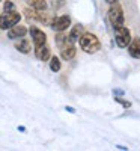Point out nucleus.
Returning a JSON list of instances; mask_svg holds the SVG:
<instances>
[{
	"mask_svg": "<svg viewBox=\"0 0 140 151\" xmlns=\"http://www.w3.org/2000/svg\"><path fill=\"white\" fill-rule=\"evenodd\" d=\"M79 42H80V48L83 50L84 53H87V55H94V53L99 52V48H101L99 40L94 33H89V32L81 33Z\"/></svg>",
	"mask_w": 140,
	"mask_h": 151,
	"instance_id": "nucleus-1",
	"label": "nucleus"
},
{
	"mask_svg": "<svg viewBox=\"0 0 140 151\" xmlns=\"http://www.w3.org/2000/svg\"><path fill=\"white\" fill-rule=\"evenodd\" d=\"M109 15V21L111 24V27L116 30L122 26H125V17H124V11H122V6L119 5V2L116 3H111L110 5V9L107 12Z\"/></svg>",
	"mask_w": 140,
	"mask_h": 151,
	"instance_id": "nucleus-2",
	"label": "nucleus"
},
{
	"mask_svg": "<svg viewBox=\"0 0 140 151\" xmlns=\"http://www.w3.org/2000/svg\"><path fill=\"white\" fill-rule=\"evenodd\" d=\"M21 20V15L18 14L17 11H12V12H3L0 15V30H8L12 26L18 24Z\"/></svg>",
	"mask_w": 140,
	"mask_h": 151,
	"instance_id": "nucleus-3",
	"label": "nucleus"
},
{
	"mask_svg": "<svg viewBox=\"0 0 140 151\" xmlns=\"http://www.w3.org/2000/svg\"><path fill=\"white\" fill-rule=\"evenodd\" d=\"M114 33H116V45L119 48H126L128 47V44L131 42V32L128 27H119L114 30Z\"/></svg>",
	"mask_w": 140,
	"mask_h": 151,
	"instance_id": "nucleus-4",
	"label": "nucleus"
},
{
	"mask_svg": "<svg viewBox=\"0 0 140 151\" xmlns=\"http://www.w3.org/2000/svg\"><path fill=\"white\" fill-rule=\"evenodd\" d=\"M71 26V17L69 15H59L51 21V29L56 32H65Z\"/></svg>",
	"mask_w": 140,
	"mask_h": 151,
	"instance_id": "nucleus-5",
	"label": "nucleus"
},
{
	"mask_svg": "<svg viewBox=\"0 0 140 151\" xmlns=\"http://www.w3.org/2000/svg\"><path fill=\"white\" fill-rule=\"evenodd\" d=\"M29 33H30V36H32V41H33L35 47L42 45V44L47 42V35H45V32L41 30L39 27H30V29H29Z\"/></svg>",
	"mask_w": 140,
	"mask_h": 151,
	"instance_id": "nucleus-6",
	"label": "nucleus"
},
{
	"mask_svg": "<svg viewBox=\"0 0 140 151\" xmlns=\"http://www.w3.org/2000/svg\"><path fill=\"white\" fill-rule=\"evenodd\" d=\"M75 53H77L75 45H74V42H71L69 40L60 47V58H62L63 60H71V59L75 56Z\"/></svg>",
	"mask_w": 140,
	"mask_h": 151,
	"instance_id": "nucleus-7",
	"label": "nucleus"
},
{
	"mask_svg": "<svg viewBox=\"0 0 140 151\" xmlns=\"http://www.w3.org/2000/svg\"><path fill=\"white\" fill-rule=\"evenodd\" d=\"M27 27L26 26H20V24H15V26H12L11 29H8V38L9 40H18L21 36H26L27 33Z\"/></svg>",
	"mask_w": 140,
	"mask_h": 151,
	"instance_id": "nucleus-8",
	"label": "nucleus"
},
{
	"mask_svg": "<svg viewBox=\"0 0 140 151\" xmlns=\"http://www.w3.org/2000/svg\"><path fill=\"white\" fill-rule=\"evenodd\" d=\"M35 56L39 59V60H44V62L51 58V52H50V47L47 45V42L42 44V45L35 47Z\"/></svg>",
	"mask_w": 140,
	"mask_h": 151,
	"instance_id": "nucleus-9",
	"label": "nucleus"
},
{
	"mask_svg": "<svg viewBox=\"0 0 140 151\" xmlns=\"http://www.w3.org/2000/svg\"><path fill=\"white\" fill-rule=\"evenodd\" d=\"M15 48L23 55H29L30 50H32V44H30L29 40H26L24 36H21V38H18V40L15 41Z\"/></svg>",
	"mask_w": 140,
	"mask_h": 151,
	"instance_id": "nucleus-10",
	"label": "nucleus"
},
{
	"mask_svg": "<svg viewBox=\"0 0 140 151\" xmlns=\"http://www.w3.org/2000/svg\"><path fill=\"white\" fill-rule=\"evenodd\" d=\"M128 53L134 59H140V36L131 38V42L128 44Z\"/></svg>",
	"mask_w": 140,
	"mask_h": 151,
	"instance_id": "nucleus-11",
	"label": "nucleus"
},
{
	"mask_svg": "<svg viewBox=\"0 0 140 151\" xmlns=\"http://www.w3.org/2000/svg\"><path fill=\"white\" fill-rule=\"evenodd\" d=\"M24 2L27 3L29 8H32L35 11H41V12L47 11V2L45 0H24Z\"/></svg>",
	"mask_w": 140,
	"mask_h": 151,
	"instance_id": "nucleus-12",
	"label": "nucleus"
},
{
	"mask_svg": "<svg viewBox=\"0 0 140 151\" xmlns=\"http://www.w3.org/2000/svg\"><path fill=\"white\" fill-rule=\"evenodd\" d=\"M81 33H83V26H81V24H75V26L71 29L69 35H68V40H69L71 42H77V41L80 40Z\"/></svg>",
	"mask_w": 140,
	"mask_h": 151,
	"instance_id": "nucleus-13",
	"label": "nucleus"
},
{
	"mask_svg": "<svg viewBox=\"0 0 140 151\" xmlns=\"http://www.w3.org/2000/svg\"><path fill=\"white\" fill-rule=\"evenodd\" d=\"M60 67H62V64H60V59L57 56H51V58H50V70H51L53 73L60 71Z\"/></svg>",
	"mask_w": 140,
	"mask_h": 151,
	"instance_id": "nucleus-14",
	"label": "nucleus"
},
{
	"mask_svg": "<svg viewBox=\"0 0 140 151\" xmlns=\"http://www.w3.org/2000/svg\"><path fill=\"white\" fill-rule=\"evenodd\" d=\"M68 41V36L63 33V32H57V35H56V38H54V42H56V45L60 48L63 44H65Z\"/></svg>",
	"mask_w": 140,
	"mask_h": 151,
	"instance_id": "nucleus-15",
	"label": "nucleus"
},
{
	"mask_svg": "<svg viewBox=\"0 0 140 151\" xmlns=\"http://www.w3.org/2000/svg\"><path fill=\"white\" fill-rule=\"evenodd\" d=\"M12 11H15V3L11 2V0H6L3 5V12H12Z\"/></svg>",
	"mask_w": 140,
	"mask_h": 151,
	"instance_id": "nucleus-16",
	"label": "nucleus"
},
{
	"mask_svg": "<svg viewBox=\"0 0 140 151\" xmlns=\"http://www.w3.org/2000/svg\"><path fill=\"white\" fill-rule=\"evenodd\" d=\"M116 100V103H119V104H122L125 109H128V107H131V103L130 101H126V100H124V98H121V97H116L114 98Z\"/></svg>",
	"mask_w": 140,
	"mask_h": 151,
	"instance_id": "nucleus-17",
	"label": "nucleus"
},
{
	"mask_svg": "<svg viewBox=\"0 0 140 151\" xmlns=\"http://www.w3.org/2000/svg\"><path fill=\"white\" fill-rule=\"evenodd\" d=\"M116 2H119V0H106V3H109V5H111V3H116Z\"/></svg>",
	"mask_w": 140,
	"mask_h": 151,
	"instance_id": "nucleus-18",
	"label": "nucleus"
},
{
	"mask_svg": "<svg viewBox=\"0 0 140 151\" xmlns=\"http://www.w3.org/2000/svg\"><path fill=\"white\" fill-rule=\"evenodd\" d=\"M116 148H119V150H124V151H126V150H128V148H126V147H124V145H116Z\"/></svg>",
	"mask_w": 140,
	"mask_h": 151,
	"instance_id": "nucleus-19",
	"label": "nucleus"
},
{
	"mask_svg": "<svg viewBox=\"0 0 140 151\" xmlns=\"http://www.w3.org/2000/svg\"><path fill=\"white\" fill-rule=\"evenodd\" d=\"M66 110H68L69 113H74V112H75V110H74L72 107H69V106H66Z\"/></svg>",
	"mask_w": 140,
	"mask_h": 151,
	"instance_id": "nucleus-20",
	"label": "nucleus"
},
{
	"mask_svg": "<svg viewBox=\"0 0 140 151\" xmlns=\"http://www.w3.org/2000/svg\"><path fill=\"white\" fill-rule=\"evenodd\" d=\"M0 2H2V0H0Z\"/></svg>",
	"mask_w": 140,
	"mask_h": 151,
	"instance_id": "nucleus-21",
	"label": "nucleus"
}]
</instances>
